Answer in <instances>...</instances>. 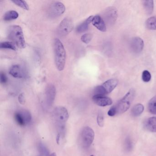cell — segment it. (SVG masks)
I'll return each mask as SVG.
<instances>
[{"label":"cell","instance_id":"ba28073f","mask_svg":"<svg viewBox=\"0 0 156 156\" xmlns=\"http://www.w3.org/2000/svg\"><path fill=\"white\" fill-rule=\"evenodd\" d=\"M65 10L64 5L62 2H57L52 3L49 7L48 15L51 18H56L63 14Z\"/></svg>","mask_w":156,"mask_h":156},{"label":"cell","instance_id":"603a6c76","mask_svg":"<svg viewBox=\"0 0 156 156\" xmlns=\"http://www.w3.org/2000/svg\"><path fill=\"white\" fill-rule=\"evenodd\" d=\"M38 150L41 154L43 156H50V152L46 146L42 143L40 142L38 146Z\"/></svg>","mask_w":156,"mask_h":156},{"label":"cell","instance_id":"83f0119b","mask_svg":"<svg viewBox=\"0 0 156 156\" xmlns=\"http://www.w3.org/2000/svg\"><path fill=\"white\" fill-rule=\"evenodd\" d=\"M142 79L143 82L147 83L151 79V75L150 73L147 70L143 71L142 74Z\"/></svg>","mask_w":156,"mask_h":156},{"label":"cell","instance_id":"30bf717a","mask_svg":"<svg viewBox=\"0 0 156 156\" xmlns=\"http://www.w3.org/2000/svg\"><path fill=\"white\" fill-rule=\"evenodd\" d=\"M144 45L143 40L139 37H135L130 41V50L134 53H140L143 50Z\"/></svg>","mask_w":156,"mask_h":156},{"label":"cell","instance_id":"6da1fadb","mask_svg":"<svg viewBox=\"0 0 156 156\" xmlns=\"http://www.w3.org/2000/svg\"><path fill=\"white\" fill-rule=\"evenodd\" d=\"M53 115L58 133L63 137L65 135L66 123L69 118L68 111L64 107L58 106L54 109Z\"/></svg>","mask_w":156,"mask_h":156},{"label":"cell","instance_id":"ac0fdd59","mask_svg":"<svg viewBox=\"0 0 156 156\" xmlns=\"http://www.w3.org/2000/svg\"><path fill=\"white\" fill-rule=\"evenodd\" d=\"M144 106L142 104H138L135 105L131 109V114L134 117L140 115L144 111Z\"/></svg>","mask_w":156,"mask_h":156},{"label":"cell","instance_id":"7a4b0ae2","mask_svg":"<svg viewBox=\"0 0 156 156\" xmlns=\"http://www.w3.org/2000/svg\"><path fill=\"white\" fill-rule=\"evenodd\" d=\"M54 48L56 68L59 71H63L65 66L66 53L63 44L59 39L55 40Z\"/></svg>","mask_w":156,"mask_h":156},{"label":"cell","instance_id":"d590c367","mask_svg":"<svg viewBox=\"0 0 156 156\" xmlns=\"http://www.w3.org/2000/svg\"><path fill=\"white\" fill-rule=\"evenodd\" d=\"M95 156L94 155H91V156Z\"/></svg>","mask_w":156,"mask_h":156},{"label":"cell","instance_id":"f546056e","mask_svg":"<svg viewBox=\"0 0 156 156\" xmlns=\"http://www.w3.org/2000/svg\"><path fill=\"white\" fill-rule=\"evenodd\" d=\"M97 121L98 126L100 127H103L104 126V116L103 113L99 112L98 113L97 118Z\"/></svg>","mask_w":156,"mask_h":156},{"label":"cell","instance_id":"7402d4cb","mask_svg":"<svg viewBox=\"0 0 156 156\" xmlns=\"http://www.w3.org/2000/svg\"><path fill=\"white\" fill-rule=\"evenodd\" d=\"M148 108L150 113L156 115V96L152 98L148 103Z\"/></svg>","mask_w":156,"mask_h":156},{"label":"cell","instance_id":"277c9868","mask_svg":"<svg viewBox=\"0 0 156 156\" xmlns=\"http://www.w3.org/2000/svg\"><path fill=\"white\" fill-rule=\"evenodd\" d=\"M136 92L135 90L131 88L125 95V96L115 105L117 109V114H121L126 111L129 108L132 101L135 98Z\"/></svg>","mask_w":156,"mask_h":156},{"label":"cell","instance_id":"8992f818","mask_svg":"<svg viewBox=\"0 0 156 156\" xmlns=\"http://www.w3.org/2000/svg\"><path fill=\"white\" fill-rule=\"evenodd\" d=\"M94 138V132L89 126L85 127L81 133V141L84 148H87L92 145Z\"/></svg>","mask_w":156,"mask_h":156},{"label":"cell","instance_id":"3957f363","mask_svg":"<svg viewBox=\"0 0 156 156\" xmlns=\"http://www.w3.org/2000/svg\"><path fill=\"white\" fill-rule=\"evenodd\" d=\"M8 36L17 47L20 49H23L26 47L23 32L20 26L12 25L10 27L8 31Z\"/></svg>","mask_w":156,"mask_h":156},{"label":"cell","instance_id":"9c48e42d","mask_svg":"<svg viewBox=\"0 0 156 156\" xmlns=\"http://www.w3.org/2000/svg\"><path fill=\"white\" fill-rule=\"evenodd\" d=\"M45 104L46 106L51 108L52 106L55 99L56 89L55 87L51 84L47 85L45 89Z\"/></svg>","mask_w":156,"mask_h":156},{"label":"cell","instance_id":"e575fe53","mask_svg":"<svg viewBox=\"0 0 156 156\" xmlns=\"http://www.w3.org/2000/svg\"><path fill=\"white\" fill-rule=\"evenodd\" d=\"M50 156H56V153H55V152H53V153H52V154L50 155Z\"/></svg>","mask_w":156,"mask_h":156},{"label":"cell","instance_id":"4dcf8cb0","mask_svg":"<svg viewBox=\"0 0 156 156\" xmlns=\"http://www.w3.org/2000/svg\"><path fill=\"white\" fill-rule=\"evenodd\" d=\"M117 114V109L115 106L112 107L108 112V115L109 116H114Z\"/></svg>","mask_w":156,"mask_h":156},{"label":"cell","instance_id":"ffe728a7","mask_svg":"<svg viewBox=\"0 0 156 156\" xmlns=\"http://www.w3.org/2000/svg\"><path fill=\"white\" fill-rule=\"evenodd\" d=\"M147 29L149 30H156V17H151L149 18L146 22Z\"/></svg>","mask_w":156,"mask_h":156},{"label":"cell","instance_id":"1f68e13d","mask_svg":"<svg viewBox=\"0 0 156 156\" xmlns=\"http://www.w3.org/2000/svg\"><path fill=\"white\" fill-rule=\"evenodd\" d=\"M19 102L22 105H24L25 103V95L24 93H21L20 94L18 98Z\"/></svg>","mask_w":156,"mask_h":156},{"label":"cell","instance_id":"cb8c5ba5","mask_svg":"<svg viewBox=\"0 0 156 156\" xmlns=\"http://www.w3.org/2000/svg\"><path fill=\"white\" fill-rule=\"evenodd\" d=\"M0 47L1 49H11V50L15 51L17 50L15 44L13 43L10 42H4L2 43L1 44Z\"/></svg>","mask_w":156,"mask_h":156},{"label":"cell","instance_id":"d6986e66","mask_svg":"<svg viewBox=\"0 0 156 156\" xmlns=\"http://www.w3.org/2000/svg\"><path fill=\"white\" fill-rule=\"evenodd\" d=\"M19 13L15 11H9L5 13L3 19L6 21H9L16 20L19 17Z\"/></svg>","mask_w":156,"mask_h":156},{"label":"cell","instance_id":"5b68a950","mask_svg":"<svg viewBox=\"0 0 156 156\" xmlns=\"http://www.w3.org/2000/svg\"><path fill=\"white\" fill-rule=\"evenodd\" d=\"M117 80L111 79L105 82L101 85L97 87L94 89V95H104L112 92L118 85Z\"/></svg>","mask_w":156,"mask_h":156},{"label":"cell","instance_id":"d4e9b609","mask_svg":"<svg viewBox=\"0 0 156 156\" xmlns=\"http://www.w3.org/2000/svg\"><path fill=\"white\" fill-rule=\"evenodd\" d=\"M13 3H14L15 5L19 6L22 9L26 10H29V6L27 2L24 1H22V0H12V1Z\"/></svg>","mask_w":156,"mask_h":156},{"label":"cell","instance_id":"4316f807","mask_svg":"<svg viewBox=\"0 0 156 156\" xmlns=\"http://www.w3.org/2000/svg\"><path fill=\"white\" fill-rule=\"evenodd\" d=\"M125 148L127 151H131L133 148V144L129 137H127L125 140Z\"/></svg>","mask_w":156,"mask_h":156},{"label":"cell","instance_id":"d6a6232c","mask_svg":"<svg viewBox=\"0 0 156 156\" xmlns=\"http://www.w3.org/2000/svg\"><path fill=\"white\" fill-rule=\"evenodd\" d=\"M8 82V78L6 74L4 73H1V82L2 83L5 84Z\"/></svg>","mask_w":156,"mask_h":156},{"label":"cell","instance_id":"9a60e30c","mask_svg":"<svg viewBox=\"0 0 156 156\" xmlns=\"http://www.w3.org/2000/svg\"><path fill=\"white\" fill-rule=\"evenodd\" d=\"M145 129L152 132H156V117L149 118L144 123Z\"/></svg>","mask_w":156,"mask_h":156},{"label":"cell","instance_id":"52a82bcc","mask_svg":"<svg viewBox=\"0 0 156 156\" xmlns=\"http://www.w3.org/2000/svg\"><path fill=\"white\" fill-rule=\"evenodd\" d=\"M73 29V21L71 18H65L59 24L57 29V33L61 36L68 35Z\"/></svg>","mask_w":156,"mask_h":156},{"label":"cell","instance_id":"2e32d148","mask_svg":"<svg viewBox=\"0 0 156 156\" xmlns=\"http://www.w3.org/2000/svg\"><path fill=\"white\" fill-rule=\"evenodd\" d=\"M94 16H91L88 17L84 22L81 23L76 28V31L78 33H83L86 31L88 30L89 25L92 23Z\"/></svg>","mask_w":156,"mask_h":156},{"label":"cell","instance_id":"f1b7e54d","mask_svg":"<svg viewBox=\"0 0 156 156\" xmlns=\"http://www.w3.org/2000/svg\"><path fill=\"white\" fill-rule=\"evenodd\" d=\"M92 39V35L90 34H85L82 35L81 37V40L83 42L86 44L89 43Z\"/></svg>","mask_w":156,"mask_h":156},{"label":"cell","instance_id":"e0dca14e","mask_svg":"<svg viewBox=\"0 0 156 156\" xmlns=\"http://www.w3.org/2000/svg\"><path fill=\"white\" fill-rule=\"evenodd\" d=\"M143 4L146 13L148 15L151 14L153 12V9H154V3L153 1H151V0L144 1H143Z\"/></svg>","mask_w":156,"mask_h":156},{"label":"cell","instance_id":"4fadbf2b","mask_svg":"<svg viewBox=\"0 0 156 156\" xmlns=\"http://www.w3.org/2000/svg\"><path fill=\"white\" fill-rule=\"evenodd\" d=\"M117 10L114 7H109L106 10L105 13V17L108 23L110 24L115 22L117 18Z\"/></svg>","mask_w":156,"mask_h":156},{"label":"cell","instance_id":"484cf974","mask_svg":"<svg viewBox=\"0 0 156 156\" xmlns=\"http://www.w3.org/2000/svg\"><path fill=\"white\" fill-rule=\"evenodd\" d=\"M14 119H15L16 122L20 126H26V123L24 122V120L19 111L15 113V115H14Z\"/></svg>","mask_w":156,"mask_h":156},{"label":"cell","instance_id":"5bb4252c","mask_svg":"<svg viewBox=\"0 0 156 156\" xmlns=\"http://www.w3.org/2000/svg\"><path fill=\"white\" fill-rule=\"evenodd\" d=\"M92 23L98 30L105 32L106 31V26L104 20L99 15L94 16Z\"/></svg>","mask_w":156,"mask_h":156},{"label":"cell","instance_id":"836d02e7","mask_svg":"<svg viewBox=\"0 0 156 156\" xmlns=\"http://www.w3.org/2000/svg\"><path fill=\"white\" fill-rule=\"evenodd\" d=\"M61 137V135L58 133V134H57V136H56V143H57V144H58V145H59V144H60V140Z\"/></svg>","mask_w":156,"mask_h":156},{"label":"cell","instance_id":"7c38bea8","mask_svg":"<svg viewBox=\"0 0 156 156\" xmlns=\"http://www.w3.org/2000/svg\"><path fill=\"white\" fill-rule=\"evenodd\" d=\"M9 74L15 78H22L26 76L25 69L19 65L12 66L10 69Z\"/></svg>","mask_w":156,"mask_h":156},{"label":"cell","instance_id":"8fae6325","mask_svg":"<svg viewBox=\"0 0 156 156\" xmlns=\"http://www.w3.org/2000/svg\"><path fill=\"white\" fill-rule=\"evenodd\" d=\"M93 100L95 104L101 107L110 105L113 103V101L110 98L104 95H94L93 97Z\"/></svg>","mask_w":156,"mask_h":156},{"label":"cell","instance_id":"44dd1931","mask_svg":"<svg viewBox=\"0 0 156 156\" xmlns=\"http://www.w3.org/2000/svg\"><path fill=\"white\" fill-rule=\"evenodd\" d=\"M19 112L20 113L26 125L31 122L32 119V115L30 111L25 110V109H23V110H20Z\"/></svg>","mask_w":156,"mask_h":156}]
</instances>
